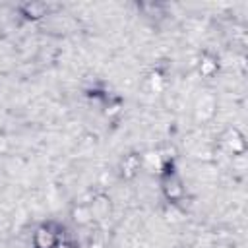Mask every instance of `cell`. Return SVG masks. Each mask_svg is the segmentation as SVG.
Segmentation results:
<instances>
[{"label":"cell","mask_w":248,"mask_h":248,"mask_svg":"<svg viewBox=\"0 0 248 248\" xmlns=\"http://www.w3.org/2000/svg\"><path fill=\"white\" fill-rule=\"evenodd\" d=\"M31 242H33V248H58L60 236H58V231L50 223H43L33 231Z\"/></svg>","instance_id":"obj_2"},{"label":"cell","mask_w":248,"mask_h":248,"mask_svg":"<svg viewBox=\"0 0 248 248\" xmlns=\"http://www.w3.org/2000/svg\"><path fill=\"white\" fill-rule=\"evenodd\" d=\"M89 205H91V211H93V219L95 221H101V219L108 217V213H110V200L107 196H97Z\"/></svg>","instance_id":"obj_9"},{"label":"cell","mask_w":248,"mask_h":248,"mask_svg":"<svg viewBox=\"0 0 248 248\" xmlns=\"http://www.w3.org/2000/svg\"><path fill=\"white\" fill-rule=\"evenodd\" d=\"M161 190H163V196L169 200V203L180 202L184 198V194H186L184 180L174 170V167H172L170 161L163 165V170H161Z\"/></svg>","instance_id":"obj_1"},{"label":"cell","mask_w":248,"mask_h":248,"mask_svg":"<svg viewBox=\"0 0 248 248\" xmlns=\"http://www.w3.org/2000/svg\"><path fill=\"white\" fill-rule=\"evenodd\" d=\"M223 145L234 155V157H240L244 155L246 151V141H244V136L240 134V130L236 128H229L223 136Z\"/></svg>","instance_id":"obj_4"},{"label":"cell","mask_w":248,"mask_h":248,"mask_svg":"<svg viewBox=\"0 0 248 248\" xmlns=\"http://www.w3.org/2000/svg\"><path fill=\"white\" fill-rule=\"evenodd\" d=\"M215 108H217L215 97L209 95V93H207V95H202V97L198 99L196 107H194V116H196V120H200V122H207V120L213 118Z\"/></svg>","instance_id":"obj_3"},{"label":"cell","mask_w":248,"mask_h":248,"mask_svg":"<svg viewBox=\"0 0 248 248\" xmlns=\"http://www.w3.org/2000/svg\"><path fill=\"white\" fill-rule=\"evenodd\" d=\"M19 14L25 19H41L48 14V4L45 2H27L19 6Z\"/></svg>","instance_id":"obj_6"},{"label":"cell","mask_w":248,"mask_h":248,"mask_svg":"<svg viewBox=\"0 0 248 248\" xmlns=\"http://www.w3.org/2000/svg\"><path fill=\"white\" fill-rule=\"evenodd\" d=\"M107 246V236L105 232L97 227L91 234H89V240H87V248H105Z\"/></svg>","instance_id":"obj_10"},{"label":"cell","mask_w":248,"mask_h":248,"mask_svg":"<svg viewBox=\"0 0 248 248\" xmlns=\"http://www.w3.org/2000/svg\"><path fill=\"white\" fill-rule=\"evenodd\" d=\"M140 169H141V155L138 153H128L120 161V174L124 178H134Z\"/></svg>","instance_id":"obj_5"},{"label":"cell","mask_w":248,"mask_h":248,"mask_svg":"<svg viewBox=\"0 0 248 248\" xmlns=\"http://www.w3.org/2000/svg\"><path fill=\"white\" fill-rule=\"evenodd\" d=\"M219 70V58L213 54V52H203L202 58H200V74L205 76V78H211L215 76Z\"/></svg>","instance_id":"obj_7"},{"label":"cell","mask_w":248,"mask_h":248,"mask_svg":"<svg viewBox=\"0 0 248 248\" xmlns=\"http://www.w3.org/2000/svg\"><path fill=\"white\" fill-rule=\"evenodd\" d=\"M72 219H74V223H78V225H81V227L91 225V223L95 221V219H93L91 205H89V203H78V205H74V209H72Z\"/></svg>","instance_id":"obj_8"},{"label":"cell","mask_w":248,"mask_h":248,"mask_svg":"<svg viewBox=\"0 0 248 248\" xmlns=\"http://www.w3.org/2000/svg\"><path fill=\"white\" fill-rule=\"evenodd\" d=\"M58 248H70V246H66V244H60V246H58Z\"/></svg>","instance_id":"obj_12"},{"label":"cell","mask_w":248,"mask_h":248,"mask_svg":"<svg viewBox=\"0 0 248 248\" xmlns=\"http://www.w3.org/2000/svg\"><path fill=\"white\" fill-rule=\"evenodd\" d=\"M149 83H151V89H157V91H159V89L163 87V78H161V74H157V72L151 74V76H149Z\"/></svg>","instance_id":"obj_11"}]
</instances>
